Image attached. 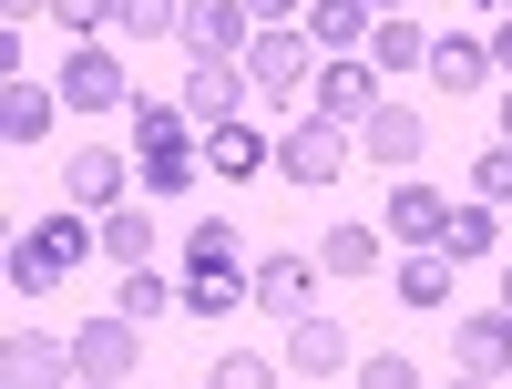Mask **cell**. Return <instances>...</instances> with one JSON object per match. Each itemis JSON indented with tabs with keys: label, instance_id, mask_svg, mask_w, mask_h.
<instances>
[{
	"label": "cell",
	"instance_id": "cell-39",
	"mask_svg": "<svg viewBox=\"0 0 512 389\" xmlns=\"http://www.w3.org/2000/svg\"><path fill=\"white\" fill-rule=\"evenodd\" d=\"M369 11H410V0H369Z\"/></svg>",
	"mask_w": 512,
	"mask_h": 389
},
{
	"label": "cell",
	"instance_id": "cell-18",
	"mask_svg": "<svg viewBox=\"0 0 512 389\" xmlns=\"http://www.w3.org/2000/svg\"><path fill=\"white\" fill-rule=\"evenodd\" d=\"M318 267L328 277H379V267H390V226H369V215H359V226H328L318 236Z\"/></svg>",
	"mask_w": 512,
	"mask_h": 389
},
{
	"label": "cell",
	"instance_id": "cell-10",
	"mask_svg": "<svg viewBox=\"0 0 512 389\" xmlns=\"http://www.w3.org/2000/svg\"><path fill=\"white\" fill-rule=\"evenodd\" d=\"M451 369H461V379H502V369H512V308L451 318Z\"/></svg>",
	"mask_w": 512,
	"mask_h": 389
},
{
	"label": "cell",
	"instance_id": "cell-24",
	"mask_svg": "<svg viewBox=\"0 0 512 389\" xmlns=\"http://www.w3.org/2000/svg\"><path fill=\"white\" fill-rule=\"evenodd\" d=\"M369 62H379V72H431V31H420L410 11H379V31H369Z\"/></svg>",
	"mask_w": 512,
	"mask_h": 389
},
{
	"label": "cell",
	"instance_id": "cell-17",
	"mask_svg": "<svg viewBox=\"0 0 512 389\" xmlns=\"http://www.w3.org/2000/svg\"><path fill=\"white\" fill-rule=\"evenodd\" d=\"M400 246H441V226H451V195L441 185H420V175H400V195H390V215H379Z\"/></svg>",
	"mask_w": 512,
	"mask_h": 389
},
{
	"label": "cell",
	"instance_id": "cell-29",
	"mask_svg": "<svg viewBox=\"0 0 512 389\" xmlns=\"http://www.w3.org/2000/svg\"><path fill=\"white\" fill-rule=\"evenodd\" d=\"M195 175H205V154H195V144H175V154H144V195H154V205L195 195Z\"/></svg>",
	"mask_w": 512,
	"mask_h": 389
},
{
	"label": "cell",
	"instance_id": "cell-4",
	"mask_svg": "<svg viewBox=\"0 0 512 389\" xmlns=\"http://www.w3.org/2000/svg\"><path fill=\"white\" fill-rule=\"evenodd\" d=\"M134 369H144V318L103 308V318L72 328V379H82V389H123Z\"/></svg>",
	"mask_w": 512,
	"mask_h": 389
},
{
	"label": "cell",
	"instance_id": "cell-41",
	"mask_svg": "<svg viewBox=\"0 0 512 389\" xmlns=\"http://www.w3.org/2000/svg\"><path fill=\"white\" fill-rule=\"evenodd\" d=\"M502 308H512V267H502Z\"/></svg>",
	"mask_w": 512,
	"mask_h": 389
},
{
	"label": "cell",
	"instance_id": "cell-27",
	"mask_svg": "<svg viewBox=\"0 0 512 389\" xmlns=\"http://www.w3.org/2000/svg\"><path fill=\"white\" fill-rule=\"evenodd\" d=\"M113 308H123V318H164V308H185V277L164 287L154 256H144V267H123V297H113Z\"/></svg>",
	"mask_w": 512,
	"mask_h": 389
},
{
	"label": "cell",
	"instance_id": "cell-40",
	"mask_svg": "<svg viewBox=\"0 0 512 389\" xmlns=\"http://www.w3.org/2000/svg\"><path fill=\"white\" fill-rule=\"evenodd\" d=\"M482 11H492V21H502V11H512V0H482Z\"/></svg>",
	"mask_w": 512,
	"mask_h": 389
},
{
	"label": "cell",
	"instance_id": "cell-32",
	"mask_svg": "<svg viewBox=\"0 0 512 389\" xmlns=\"http://www.w3.org/2000/svg\"><path fill=\"white\" fill-rule=\"evenodd\" d=\"M267 379H277V369L256 359V349H226V359H216V389H267Z\"/></svg>",
	"mask_w": 512,
	"mask_h": 389
},
{
	"label": "cell",
	"instance_id": "cell-33",
	"mask_svg": "<svg viewBox=\"0 0 512 389\" xmlns=\"http://www.w3.org/2000/svg\"><path fill=\"white\" fill-rule=\"evenodd\" d=\"M113 11H123V0H52V21H62V31H72V41H82V31H103V21H113Z\"/></svg>",
	"mask_w": 512,
	"mask_h": 389
},
{
	"label": "cell",
	"instance_id": "cell-21",
	"mask_svg": "<svg viewBox=\"0 0 512 389\" xmlns=\"http://www.w3.org/2000/svg\"><path fill=\"white\" fill-rule=\"evenodd\" d=\"M123 134H134V154H175V144H195V113L134 93V103H123Z\"/></svg>",
	"mask_w": 512,
	"mask_h": 389
},
{
	"label": "cell",
	"instance_id": "cell-19",
	"mask_svg": "<svg viewBox=\"0 0 512 389\" xmlns=\"http://www.w3.org/2000/svg\"><path fill=\"white\" fill-rule=\"evenodd\" d=\"M0 369H11L21 389H52V379H72V338H41V328H11V338H0Z\"/></svg>",
	"mask_w": 512,
	"mask_h": 389
},
{
	"label": "cell",
	"instance_id": "cell-2",
	"mask_svg": "<svg viewBox=\"0 0 512 389\" xmlns=\"http://www.w3.org/2000/svg\"><path fill=\"white\" fill-rule=\"evenodd\" d=\"M82 256H103V236H93V205H72V215H41V226H21L11 236V287L21 297H52Z\"/></svg>",
	"mask_w": 512,
	"mask_h": 389
},
{
	"label": "cell",
	"instance_id": "cell-16",
	"mask_svg": "<svg viewBox=\"0 0 512 389\" xmlns=\"http://www.w3.org/2000/svg\"><path fill=\"white\" fill-rule=\"evenodd\" d=\"M93 236H103V256H113V267H144V256H154V236H164V226H154V195H144V205H134V195H113V205L93 215Z\"/></svg>",
	"mask_w": 512,
	"mask_h": 389
},
{
	"label": "cell",
	"instance_id": "cell-5",
	"mask_svg": "<svg viewBox=\"0 0 512 389\" xmlns=\"http://www.w3.org/2000/svg\"><path fill=\"white\" fill-rule=\"evenodd\" d=\"M52 93H62L72 113H123V103H134V72H123V52H113L103 31H82L72 52H62V82H52Z\"/></svg>",
	"mask_w": 512,
	"mask_h": 389
},
{
	"label": "cell",
	"instance_id": "cell-9",
	"mask_svg": "<svg viewBox=\"0 0 512 389\" xmlns=\"http://www.w3.org/2000/svg\"><path fill=\"white\" fill-rule=\"evenodd\" d=\"M308 103H318V113H338V123H369V113H379V62H369V52H328Z\"/></svg>",
	"mask_w": 512,
	"mask_h": 389
},
{
	"label": "cell",
	"instance_id": "cell-23",
	"mask_svg": "<svg viewBox=\"0 0 512 389\" xmlns=\"http://www.w3.org/2000/svg\"><path fill=\"white\" fill-rule=\"evenodd\" d=\"M502 236H512V226H502V205H492V195H461V205H451V226H441V246L461 256V267H472V256H492Z\"/></svg>",
	"mask_w": 512,
	"mask_h": 389
},
{
	"label": "cell",
	"instance_id": "cell-38",
	"mask_svg": "<svg viewBox=\"0 0 512 389\" xmlns=\"http://www.w3.org/2000/svg\"><path fill=\"white\" fill-rule=\"evenodd\" d=\"M502 144H512V93H502Z\"/></svg>",
	"mask_w": 512,
	"mask_h": 389
},
{
	"label": "cell",
	"instance_id": "cell-26",
	"mask_svg": "<svg viewBox=\"0 0 512 389\" xmlns=\"http://www.w3.org/2000/svg\"><path fill=\"white\" fill-rule=\"evenodd\" d=\"M236 308H256L246 267H185V318H236Z\"/></svg>",
	"mask_w": 512,
	"mask_h": 389
},
{
	"label": "cell",
	"instance_id": "cell-3",
	"mask_svg": "<svg viewBox=\"0 0 512 389\" xmlns=\"http://www.w3.org/2000/svg\"><path fill=\"white\" fill-rule=\"evenodd\" d=\"M349 154H359V123H338V113H287V134H277V175L287 185H338L349 175Z\"/></svg>",
	"mask_w": 512,
	"mask_h": 389
},
{
	"label": "cell",
	"instance_id": "cell-20",
	"mask_svg": "<svg viewBox=\"0 0 512 389\" xmlns=\"http://www.w3.org/2000/svg\"><path fill=\"white\" fill-rule=\"evenodd\" d=\"M52 113H72V103H62V93H41L31 72L0 82V134H11V144H41V134H52Z\"/></svg>",
	"mask_w": 512,
	"mask_h": 389
},
{
	"label": "cell",
	"instance_id": "cell-37",
	"mask_svg": "<svg viewBox=\"0 0 512 389\" xmlns=\"http://www.w3.org/2000/svg\"><path fill=\"white\" fill-rule=\"evenodd\" d=\"M31 11H52V0H0V21H11V31H21Z\"/></svg>",
	"mask_w": 512,
	"mask_h": 389
},
{
	"label": "cell",
	"instance_id": "cell-36",
	"mask_svg": "<svg viewBox=\"0 0 512 389\" xmlns=\"http://www.w3.org/2000/svg\"><path fill=\"white\" fill-rule=\"evenodd\" d=\"M492 62H502V72H512V11H502V21H492Z\"/></svg>",
	"mask_w": 512,
	"mask_h": 389
},
{
	"label": "cell",
	"instance_id": "cell-42",
	"mask_svg": "<svg viewBox=\"0 0 512 389\" xmlns=\"http://www.w3.org/2000/svg\"><path fill=\"white\" fill-rule=\"evenodd\" d=\"M502 226H512V205H502Z\"/></svg>",
	"mask_w": 512,
	"mask_h": 389
},
{
	"label": "cell",
	"instance_id": "cell-35",
	"mask_svg": "<svg viewBox=\"0 0 512 389\" xmlns=\"http://www.w3.org/2000/svg\"><path fill=\"white\" fill-rule=\"evenodd\" d=\"M256 21H308V0H246Z\"/></svg>",
	"mask_w": 512,
	"mask_h": 389
},
{
	"label": "cell",
	"instance_id": "cell-15",
	"mask_svg": "<svg viewBox=\"0 0 512 389\" xmlns=\"http://www.w3.org/2000/svg\"><path fill=\"white\" fill-rule=\"evenodd\" d=\"M390 287H400V308H451V287H461V256H451V246H410L400 267H390Z\"/></svg>",
	"mask_w": 512,
	"mask_h": 389
},
{
	"label": "cell",
	"instance_id": "cell-14",
	"mask_svg": "<svg viewBox=\"0 0 512 389\" xmlns=\"http://www.w3.org/2000/svg\"><path fill=\"white\" fill-rule=\"evenodd\" d=\"M359 144H369V164H390V175H410V164H420V144H431V123H420L410 103H390V93H379V113L359 123Z\"/></svg>",
	"mask_w": 512,
	"mask_h": 389
},
{
	"label": "cell",
	"instance_id": "cell-7",
	"mask_svg": "<svg viewBox=\"0 0 512 389\" xmlns=\"http://www.w3.org/2000/svg\"><path fill=\"white\" fill-rule=\"evenodd\" d=\"M318 277H328V267H318V246H308V256H297V246H277V256H256V267H246V297L287 328L297 308H308V287H318Z\"/></svg>",
	"mask_w": 512,
	"mask_h": 389
},
{
	"label": "cell",
	"instance_id": "cell-1",
	"mask_svg": "<svg viewBox=\"0 0 512 389\" xmlns=\"http://www.w3.org/2000/svg\"><path fill=\"white\" fill-rule=\"evenodd\" d=\"M318 31L308 21H256V41H246V82H256V103H277V113H297L318 93Z\"/></svg>",
	"mask_w": 512,
	"mask_h": 389
},
{
	"label": "cell",
	"instance_id": "cell-28",
	"mask_svg": "<svg viewBox=\"0 0 512 389\" xmlns=\"http://www.w3.org/2000/svg\"><path fill=\"white\" fill-rule=\"evenodd\" d=\"M185 267H246L236 215H205V226H185Z\"/></svg>",
	"mask_w": 512,
	"mask_h": 389
},
{
	"label": "cell",
	"instance_id": "cell-8",
	"mask_svg": "<svg viewBox=\"0 0 512 389\" xmlns=\"http://www.w3.org/2000/svg\"><path fill=\"white\" fill-rule=\"evenodd\" d=\"M349 359H359L349 318H328V308H297V318H287V369H297V379H338Z\"/></svg>",
	"mask_w": 512,
	"mask_h": 389
},
{
	"label": "cell",
	"instance_id": "cell-31",
	"mask_svg": "<svg viewBox=\"0 0 512 389\" xmlns=\"http://www.w3.org/2000/svg\"><path fill=\"white\" fill-rule=\"evenodd\" d=\"M472 195L512 205V144H482V154H472Z\"/></svg>",
	"mask_w": 512,
	"mask_h": 389
},
{
	"label": "cell",
	"instance_id": "cell-12",
	"mask_svg": "<svg viewBox=\"0 0 512 389\" xmlns=\"http://www.w3.org/2000/svg\"><path fill=\"white\" fill-rule=\"evenodd\" d=\"M175 103L195 113V134H205V123H226V113L256 103V82H246V62H185V93Z\"/></svg>",
	"mask_w": 512,
	"mask_h": 389
},
{
	"label": "cell",
	"instance_id": "cell-34",
	"mask_svg": "<svg viewBox=\"0 0 512 389\" xmlns=\"http://www.w3.org/2000/svg\"><path fill=\"white\" fill-rule=\"evenodd\" d=\"M359 379H369V389H410V379H420V369H410V359H400V349H369V369H359Z\"/></svg>",
	"mask_w": 512,
	"mask_h": 389
},
{
	"label": "cell",
	"instance_id": "cell-13",
	"mask_svg": "<svg viewBox=\"0 0 512 389\" xmlns=\"http://www.w3.org/2000/svg\"><path fill=\"white\" fill-rule=\"evenodd\" d=\"M492 72H502V62H492V41H472V31H441V41H431V93L472 103V93H482Z\"/></svg>",
	"mask_w": 512,
	"mask_h": 389
},
{
	"label": "cell",
	"instance_id": "cell-30",
	"mask_svg": "<svg viewBox=\"0 0 512 389\" xmlns=\"http://www.w3.org/2000/svg\"><path fill=\"white\" fill-rule=\"evenodd\" d=\"M113 21H123V41H175L185 31V0H123Z\"/></svg>",
	"mask_w": 512,
	"mask_h": 389
},
{
	"label": "cell",
	"instance_id": "cell-11",
	"mask_svg": "<svg viewBox=\"0 0 512 389\" xmlns=\"http://www.w3.org/2000/svg\"><path fill=\"white\" fill-rule=\"evenodd\" d=\"M205 164L226 185H256V175H277V134H256L246 113H226V123H205Z\"/></svg>",
	"mask_w": 512,
	"mask_h": 389
},
{
	"label": "cell",
	"instance_id": "cell-25",
	"mask_svg": "<svg viewBox=\"0 0 512 389\" xmlns=\"http://www.w3.org/2000/svg\"><path fill=\"white\" fill-rule=\"evenodd\" d=\"M308 31H318V52H369L379 11L369 0H308Z\"/></svg>",
	"mask_w": 512,
	"mask_h": 389
},
{
	"label": "cell",
	"instance_id": "cell-22",
	"mask_svg": "<svg viewBox=\"0 0 512 389\" xmlns=\"http://www.w3.org/2000/svg\"><path fill=\"white\" fill-rule=\"evenodd\" d=\"M62 195L103 215V205L123 195V154H113V144H72V164H62Z\"/></svg>",
	"mask_w": 512,
	"mask_h": 389
},
{
	"label": "cell",
	"instance_id": "cell-6",
	"mask_svg": "<svg viewBox=\"0 0 512 389\" xmlns=\"http://www.w3.org/2000/svg\"><path fill=\"white\" fill-rule=\"evenodd\" d=\"M185 62H246V41H256V11L246 0H185Z\"/></svg>",
	"mask_w": 512,
	"mask_h": 389
}]
</instances>
